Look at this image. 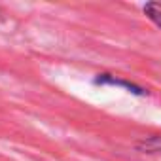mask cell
I'll use <instances>...</instances> for the list:
<instances>
[{"instance_id":"cell-3","label":"cell","mask_w":161,"mask_h":161,"mask_svg":"<svg viewBox=\"0 0 161 161\" xmlns=\"http://www.w3.org/2000/svg\"><path fill=\"white\" fill-rule=\"evenodd\" d=\"M144 14L153 25L161 29V2H148L144 6Z\"/></svg>"},{"instance_id":"cell-2","label":"cell","mask_w":161,"mask_h":161,"mask_svg":"<svg viewBox=\"0 0 161 161\" xmlns=\"http://www.w3.org/2000/svg\"><path fill=\"white\" fill-rule=\"evenodd\" d=\"M97 84H108V86H119V87H125L127 91L135 93V95H144V89L131 84V82H125V80H119V78H114L110 74H99V78H95Z\"/></svg>"},{"instance_id":"cell-1","label":"cell","mask_w":161,"mask_h":161,"mask_svg":"<svg viewBox=\"0 0 161 161\" xmlns=\"http://www.w3.org/2000/svg\"><path fill=\"white\" fill-rule=\"evenodd\" d=\"M136 150L148 155H157L161 157V135H150L144 136L136 142Z\"/></svg>"}]
</instances>
